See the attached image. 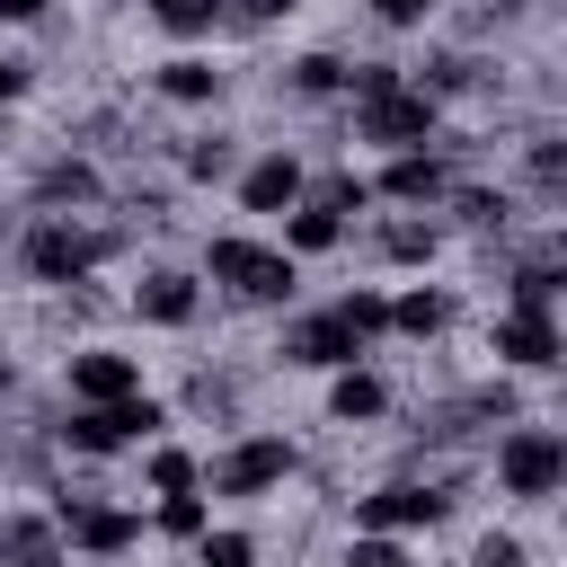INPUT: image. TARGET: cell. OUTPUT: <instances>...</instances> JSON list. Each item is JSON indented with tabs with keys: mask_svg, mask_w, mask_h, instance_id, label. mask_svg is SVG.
I'll return each instance as SVG.
<instances>
[{
	"mask_svg": "<svg viewBox=\"0 0 567 567\" xmlns=\"http://www.w3.org/2000/svg\"><path fill=\"white\" fill-rule=\"evenodd\" d=\"M62 532H71L80 549H97V558H115V549H133V540H142V523H133V514H115V505H62Z\"/></svg>",
	"mask_w": 567,
	"mask_h": 567,
	"instance_id": "11",
	"label": "cell"
},
{
	"mask_svg": "<svg viewBox=\"0 0 567 567\" xmlns=\"http://www.w3.org/2000/svg\"><path fill=\"white\" fill-rule=\"evenodd\" d=\"M133 390H142L133 354H106V346L71 354V399H80V408H106V399H133Z\"/></svg>",
	"mask_w": 567,
	"mask_h": 567,
	"instance_id": "8",
	"label": "cell"
},
{
	"mask_svg": "<svg viewBox=\"0 0 567 567\" xmlns=\"http://www.w3.org/2000/svg\"><path fill=\"white\" fill-rule=\"evenodd\" d=\"M470 567H523V540H505V532H487V540H478V558H470Z\"/></svg>",
	"mask_w": 567,
	"mask_h": 567,
	"instance_id": "27",
	"label": "cell"
},
{
	"mask_svg": "<svg viewBox=\"0 0 567 567\" xmlns=\"http://www.w3.org/2000/svg\"><path fill=\"white\" fill-rule=\"evenodd\" d=\"M496 354H505V363H523V372L558 363L567 346H558V328H549V301H514V310L496 319Z\"/></svg>",
	"mask_w": 567,
	"mask_h": 567,
	"instance_id": "6",
	"label": "cell"
},
{
	"mask_svg": "<svg viewBox=\"0 0 567 567\" xmlns=\"http://www.w3.org/2000/svg\"><path fill=\"white\" fill-rule=\"evenodd\" d=\"M292 195H301V159H284V151H275V159H257V168H248V186H239V204H248V213H284Z\"/></svg>",
	"mask_w": 567,
	"mask_h": 567,
	"instance_id": "12",
	"label": "cell"
},
{
	"mask_svg": "<svg viewBox=\"0 0 567 567\" xmlns=\"http://www.w3.org/2000/svg\"><path fill=\"white\" fill-rule=\"evenodd\" d=\"M151 425H168V416L133 390V399H106V408H71L62 434H71V452H124V443H142Z\"/></svg>",
	"mask_w": 567,
	"mask_h": 567,
	"instance_id": "4",
	"label": "cell"
},
{
	"mask_svg": "<svg viewBox=\"0 0 567 567\" xmlns=\"http://www.w3.org/2000/svg\"><path fill=\"white\" fill-rule=\"evenodd\" d=\"M9 97H27V62H0V106Z\"/></svg>",
	"mask_w": 567,
	"mask_h": 567,
	"instance_id": "32",
	"label": "cell"
},
{
	"mask_svg": "<svg viewBox=\"0 0 567 567\" xmlns=\"http://www.w3.org/2000/svg\"><path fill=\"white\" fill-rule=\"evenodd\" d=\"M354 354H363V337H354V319H346V310H319V319H301V328H292V363H337V372H346Z\"/></svg>",
	"mask_w": 567,
	"mask_h": 567,
	"instance_id": "9",
	"label": "cell"
},
{
	"mask_svg": "<svg viewBox=\"0 0 567 567\" xmlns=\"http://www.w3.org/2000/svg\"><path fill=\"white\" fill-rule=\"evenodd\" d=\"M425 248H434V230H408V221L390 230V257H425Z\"/></svg>",
	"mask_w": 567,
	"mask_h": 567,
	"instance_id": "29",
	"label": "cell"
},
{
	"mask_svg": "<svg viewBox=\"0 0 567 567\" xmlns=\"http://www.w3.org/2000/svg\"><path fill=\"white\" fill-rule=\"evenodd\" d=\"M372 9H381V18H390V27H416V18H425V9H434V0H372Z\"/></svg>",
	"mask_w": 567,
	"mask_h": 567,
	"instance_id": "30",
	"label": "cell"
},
{
	"mask_svg": "<svg viewBox=\"0 0 567 567\" xmlns=\"http://www.w3.org/2000/svg\"><path fill=\"white\" fill-rule=\"evenodd\" d=\"M204 266H213V284H230V292H248V301H284L292 292V248H266V239H213L204 248Z\"/></svg>",
	"mask_w": 567,
	"mask_h": 567,
	"instance_id": "2",
	"label": "cell"
},
{
	"mask_svg": "<svg viewBox=\"0 0 567 567\" xmlns=\"http://www.w3.org/2000/svg\"><path fill=\"white\" fill-rule=\"evenodd\" d=\"M159 532H177V540H204V496L186 487V496H168L159 505Z\"/></svg>",
	"mask_w": 567,
	"mask_h": 567,
	"instance_id": "21",
	"label": "cell"
},
{
	"mask_svg": "<svg viewBox=\"0 0 567 567\" xmlns=\"http://www.w3.org/2000/svg\"><path fill=\"white\" fill-rule=\"evenodd\" d=\"M151 487H159V496H186V487H195V461H186V452H151Z\"/></svg>",
	"mask_w": 567,
	"mask_h": 567,
	"instance_id": "23",
	"label": "cell"
},
{
	"mask_svg": "<svg viewBox=\"0 0 567 567\" xmlns=\"http://www.w3.org/2000/svg\"><path fill=\"white\" fill-rule=\"evenodd\" d=\"M354 133H363V142H399V151H416V142L434 133V97H425V89H399V71L372 62V71H363Z\"/></svg>",
	"mask_w": 567,
	"mask_h": 567,
	"instance_id": "1",
	"label": "cell"
},
{
	"mask_svg": "<svg viewBox=\"0 0 567 567\" xmlns=\"http://www.w3.org/2000/svg\"><path fill=\"white\" fill-rule=\"evenodd\" d=\"M346 567H408V558H399V540H390V532H372V540H354V549H346Z\"/></svg>",
	"mask_w": 567,
	"mask_h": 567,
	"instance_id": "25",
	"label": "cell"
},
{
	"mask_svg": "<svg viewBox=\"0 0 567 567\" xmlns=\"http://www.w3.org/2000/svg\"><path fill=\"white\" fill-rule=\"evenodd\" d=\"M133 301H142V319H159V328H186V319H195V275H151Z\"/></svg>",
	"mask_w": 567,
	"mask_h": 567,
	"instance_id": "13",
	"label": "cell"
},
{
	"mask_svg": "<svg viewBox=\"0 0 567 567\" xmlns=\"http://www.w3.org/2000/svg\"><path fill=\"white\" fill-rule=\"evenodd\" d=\"M204 567H257V540L248 532H204Z\"/></svg>",
	"mask_w": 567,
	"mask_h": 567,
	"instance_id": "22",
	"label": "cell"
},
{
	"mask_svg": "<svg viewBox=\"0 0 567 567\" xmlns=\"http://www.w3.org/2000/svg\"><path fill=\"white\" fill-rule=\"evenodd\" d=\"M381 195H399V204H425V195H443V168H434L425 151H399V159H390V177H381Z\"/></svg>",
	"mask_w": 567,
	"mask_h": 567,
	"instance_id": "16",
	"label": "cell"
},
{
	"mask_svg": "<svg viewBox=\"0 0 567 567\" xmlns=\"http://www.w3.org/2000/svg\"><path fill=\"white\" fill-rule=\"evenodd\" d=\"M381 408H390V390H381L372 372H354V363H346V372H337V390H328V416H337V425H363V416H381Z\"/></svg>",
	"mask_w": 567,
	"mask_h": 567,
	"instance_id": "14",
	"label": "cell"
},
{
	"mask_svg": "<svg viewBox=\"0 0 567 567\" xmlns=\"http://www.w3.org/2000/svg\"><path fill=\"white\" fill-rule=\"evenodd\" d=\"M337 310L354 319V337H372V328H390V301H381V292H346Z\"/></svg>",
	"mask_w": 567,
	"mask_h": 567,
	"instance_id": "24",
	"label": "cell"
},
{
	"mask_svg": "<svg viewBox=\"0 0 567 567\" xmlns=\"http://www.w3.org/2000/svg\"><path fill=\"white\" fill-rule=\"evenodd\" d=\"M337 230H346V221H337V204H328V195H319V204H301V213L284 221V239H292L301 257H319V248H337Z\"/></svg>",
	"mask_w": 567,
	"mask_h": 567,
	"instance_id": "17",
	"label": "cell"
},
{
	"mask_svg": "<svg viewBox=\"0 0 567 567\" xmlns=\"http://www.w3.org/2000/svg\"><path fill=\"white\" fill-rule=\"evenodd\" d=\"M239 9H248V18H257V27H266V18H292V9H301V0H239Z\"/></svg>",
	"mask_w": 567,
	"mask_h": 567,
	"instance_id": "31",
	"label": "cell"
},
{
	"mask_svg": "<svg viewBox=\"0 0 567 567\" xmlns=\"http://www.w3.org/2000/svg\"><path fill=\"white\" fill-rule=\"evenodd\" d=\"M0 18H18V27H27V18H44V0H0Z\"/></svg>",
	"mask_w": 567,
	"mask_h": 567,
	"instance_id": "33",
	"label": "cell"
},
{
	"mask_svg": "<svg viewBox=\"0 0 567 567\" xmlns=\"http://www.w3.org/2000/svg\"><path fill=\"white\" fill-rule=\"evenodd\" d=\"M89 186H97V177H89L80 159H62V168H44V195H89Z\"/></svg>",
	"mask_w": 567,
	"mask_h": 567,
	"instance_id": "26",
	"label": "cell"
},
{
	"mask_svg": "<svg viewBox=\"0 0 567 567\" xmlns=\"http://www.w3.org/2000/svg\"><path fill=\"white\" fill-rule=\"evenodd\" d=\"M284 478H292V443H284V434H248V443L213 470L221 496H266V487H284Z\"/></svg>",
	"mask_w": 567,
	"mask_h": 567,
	"instance_id": "5",
	"label": "cell"
},
{
	"mask_svg": "<svg viewBox=\"0 0 567 567\" xmlns=\"http://www.w3.org/2000/svg\"><path fill=\"white\" fill-rule=\"evenodd\" d=\"M151 18H159L168 35H204V27L221 18V0H151Z\"/></svg>",
	"mask_w": 567,
	"mask_h": 567,
	"instance_id": "19",
	"label": "cell"
},
{
	"mask_svg": "<svg viewBox=\"0 0 567 567\" xmlns=\"http://www.w3.org/2000/svg\"><path fill=\"white\" fill-rule=\"evenodd\" d=\"M159 89H168L177 106H204V97H221V71L195 62V53H177V62H159Z\"/></svg>",
	"mask_w": 567,
	"mask_h": 567,
	"instance_id": "15",
	"label": "cell"
},
{
	"mask_svg": "<svg viewBox=\"0 0 567 567\" xmlns=\"http://www.w3.org/2000/svg\"><path fill=\"white\" fill-rule=\"evenodd\" d=\"M354 523H363V532H408V523H443V496H434V487H381V496H363V505H354Z\"/></svg>",
	"mask_w": 567,
	"mask_h": 567,
	"instance_id": "10",
	"label": "cell"
},
{
	"mask_svg": "<svg viewBox=\"0 0 567 567\" xmlns=\"http://www.w3.org/2000/svg\"><path fill=\"white\" fill-rule=\"evenodd\" d=\"M292 89H301V97H328V89H346V62H337V53H301V62H292Z\"/></svg>",
	"mask_w": 567,
	"mask_h": 567,
	"instance_id": "20",
	"label": "cell"
},
{
	"mask_svg": "<svg viewBox=\"0 0 567 567\" xmlns=\"http://www.w3.org/2000/svg\"><path fill=\"white\" fill-rule=\"evenodd\" d=\"M558 275H567V248H558Z\"/></svg>",
	"mask_w": 567,
	"mask_h": 567,
	"instance_id": "34",
	"label": "cell"
},
{
	"mask_svg": "<svg viewBox=\"0 0 567 567\" xmlns=\"http://www.w3.org/2000/svg\"><path fill=\"white\" fill-rule=\"evenodd\" d=\"M496 478H505V496H558V487H567V434L514 425V434L496 443Z\"/></svg>",
	"mask_w": 567,
	"mask_h": 567,
	"instance_id": "3",
	"label": "cell"
},
{
	"mask_svg": "<svg viewBox=\"0 0 567 567\" xmlns=\"http://www.w3.org/2000/svg\"><path fill=\"white\" fill-rule=\"evenodd\" d=\"M186 168H195V177H221V168H230V142H195Z\"/></svg>",
	"mask_w": 567,
	"mask_h": 567,
	"instance_id": "28",
	"label": "cell"
},
{
	"mask_svg": "<svg viewBox=\"0 0 567 567\" xmlns=\"http://www.w3.org/2000/svg\"><path fill=\"white\" fill-rule=\"evenodd\" d=\"M390 328L434 337V328H452V301H443V292H408V301H390Z\"/></svg>",
	"mask_w": 567,
	"mask_h": 567,
	"instance_id": "18",
	"label": "cell"
},
{
	"mask_svg": "<svg viewBox=\"0 0 567 567\" xmlns=\"http://www.w3.org/2000/svg\"><path fill=\"white\" fill-rule=\"evenodd\" d=\"M89 266H97V239L71 230V221H44V230L27 239V275H44V284H80Z\"/></svg>",
	"mask_w": 567,
	"mask_h": 567,
	"instance_id": "7",
	"label": "cell"
}]
</instances>
